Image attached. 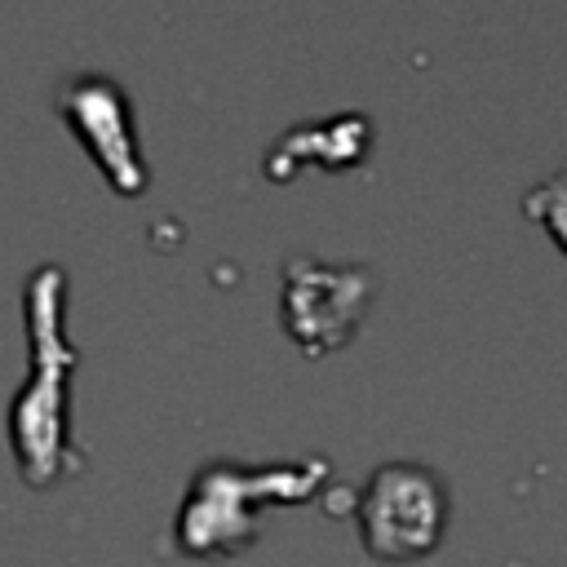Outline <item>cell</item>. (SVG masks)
I'll list each match as a JSON object with an SVG mask.
<instances>
[{
	"instance_id": "7a4b0ae2",
	"label": "cell",
	"mask_w": 567,
	"mask_h": 567,
	"mask_svg": "<svg viewBox=\"0 0 567 567\" xmlns=\"http://www.w3.org/2000/svg\"><path fill=\"white\" fill-rule=\"evenodd\" d=\"M328 478L323 456L279 461V465H235L213 461L190 478L177 509V545L190 558H230L257 540L261 505H301Z\"/></svg>"
},
{
	"instance_id": "6da1fadb",
	"label": "cell",
	"mask_w": 567,
	"mask_h": 567,
	"mask_svg": "<svg viewBox=\"0 0 567 567\" xmlns=\"http://www.w3.org/2000/svg\"><path fill=\"white\" fill-rule=\"evenodd\" d=\"M27 341L31 377L9 408V443L27 487H53L75 470L66 434V381L75 346L62 337V270L40 266L27 279Z\"/></svg>"
},
{
	"instance_id": "3957f363",
	"label": "cell",
	"mask_w": 567,
	"mask_h": 567,
	"mask_svg": "<svg viewBox=\"0 0 567 567\" xmlns=\"http://www.w3.org/2000/svg\"><path fill=\"white\" fill-rule=\"evenodd\" d=\"M447 527V487L430 465L390 461L372 470L359 496L363 549L381 563H412L439 549Z\"/></svg>"
},
{
	"instance_id": "277c9868",
	"label": "cell",
	"mask_w": 567,
	"mask_h": 567,
	"mask_svg": "<svg viewBox=\"0 0 567 567\" xmlns=\"http://www.w3.org/2000/svg\"><path fill=\"white\" fill-rule=\"evenodd\" d=\"M372 284L359 266H323L292 257L284 270V328L306 354H328L350 341Z\"/></svg>"
},
{
	"instance_id": "5b68a950",
	"label": "cell",
	"mask_w": 567,
	"mask_h": 567,
	"mask_svg": "<svg viewBox=\"0 0 567 567\" xmlns=\"http://www.w3.org/2000/svg\"><path fill=\"white\" fill-rule=\"evenodd\" d=\"M62 120L80 133V142L97 155V164L111 173L120 190H142L146 186V164L137 159L133 124H128V102L106 75H75L58 93Z\"/></svg>"
}]
</instances>
